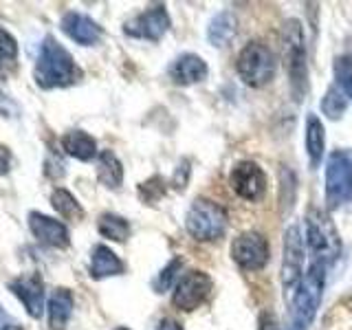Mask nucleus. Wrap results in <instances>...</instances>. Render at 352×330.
<instances>
[{"instance_id": "1", "label": "nucleus", "mask_w": 352, "mask_h": 330, "mask_svg": "<svg viewBox=\"0 0 352 330\" xmlns=\"http://www.w3.org/2000/svg\"><path fill=\"white\" fill-rule=\"evenodd\" d=\"M33 77H36L38 86L44 88V91L73 84L77 77V66H75L73 55L55 38H51V36L44 38L40 53H38Z\"/></svg>"}, {"instance_id": "2", "label": "nucleus", "mask_w": 352, "mask_h": 330, "mask_svg": "<svg viewBox=\"0 0 352 330\" xmlns=\"http://www.w3.org/2000/svg\"><path fill=\"white\" fill-rule=\"evenodd\" d=\"M326 271H328V262L317 258L311 267H308V271L302 275L300 284H297L295 300H293V315H295L297 326L306 328L315 319L317 308L322 304V295H324Z\"/></svg>"}, {"instance_id": "3", "label": "nucleus", "mask_w": 352, "mask_h": 330, "mask_svg": "<svg viewBox=\"0 0 352 330\" xmlns=\"http://www.w3.org/2000/svg\"><path fill=\"white\" fill-rule=\"evenodd\" d=\"M227 212L209 198H196L185 216V229L198 242L223 238L227 231Z\"/></svg>"}, {"instance_id": "4", "label": "nucleus", "mask_w": 352, "mask_h": 330, "mask_svg": "<svg viewBox=\"0 0 352 330\" xmlns=\"http://www.w3.org/2000/svg\"><path fill=\"white\" fill-rule=\"evenodd\" d=\"M284 58H286V71H289L293 97L302 99L306 93L308 66H306V42H304V31L300 20H289L284 27Z\"/></svg>"}, {"instance_id": "5", "label": "nucleus", "mask_w": 352, "mask_h": 330, "mask_svg": "<svg viewBox=\"0 0 352 330\" xmlns=\"http://www.w3.org/2000/svg\"><path fill=\"white\" fill-rule=\"evenodd\" d=\"M275 66H278V62H275L273 51L264 47L262 42H249L236 60V71L240 80L253 88L269 84L275 75Z\"/></svg>"}, {"instance_id": "6", "label": "nucleus", "mask_w": 352, "mask_h": 330, "mask_svg": "<svg viewBox=\"0 0 352 330\" xmlns=\"http://www.w3.org/2000/svg\"><path fill=\"white\" fill-rule=\"evenodd\" d=\"M352 198V150H335L326 163V207L337 209Z\"/></svg>"}, {"instance_id": "7", "label": "nucleus", "mask_w": 352, "mask_h": 330, "mask_svg": "<svg viewBox=\"0 0 352 330\" xmlns=\"http://www.w3.org/2000/svg\"><path fill=\"white\" fill-rule=\"evenodd\" d=\"M306 242L319 260L333 262L341 251V240L333 220L322 209H311L306 218Z\"/></svg>"}, {"instance_id": "8", "label": "nucleus", "mask_w": 352, "mask_h": 330, "mask_svg": "<svg viewBox=\"0 0 352 330\" xmlns=\"http://www.w3.org/2000/svg\"><path fill=\"white\" fill-rule=\"evenodd\" d=\"M212 286L214 282L205 271H187L183 278L176 280L172 304L185 313L196 311L198 306L205 304L209 293H212Z\"/></svg>"}, {"instance_id": "9", "label": "nucleus", "mask_w": 352, "mask_h": 330, "mask_svg": "<svg viewBox=\"0 0 352 330\" xmlns=\"http://www.w3.org/2000/svg\"><path fill=\"white\" fill-rule=\"evenodd\" d=\"M231 258L245 271H260L269 262V242L258 231L240 234L231 245Z\"/></svg>"}, {"instance_id": "10", "label": "nucleus", "mask_w": 352, "mask_h": 330, "mask_svg": "<svg viewBox=\"0 0 352 330\" xmlns=\"http://www.w3.org/2000/svg\"><path fill=\"white\" fill-rule=\"evenodd\" d=\"M304 271V240L300 227L291 225L284 234V258H282V286L293 291L302 280Z\"/></svg>"}, {"instance_id": "11", "label": "nucleus", "mask_w": 352, "mask_h": 330, "mask_svg": "<svg viewBox=\"0 0 352 330\" xmlns=\"http://www.w3.org/2000/svg\"><path fill=\"white\" fill-rule=\"evenodd\" d=\"M168 29H170V16L163 5L150 7L148 11H143V14L135 16L124 25L126 36L139 38V40H150V42L161 40L165 33H168Z\"/></svg>"}, {"instance_id": "12", "label": "nucleus", "mask_w": 352, "mask_h": 330, "mask_svg": "<svg viewBox=\"0 0 352 330\" xmlns=\"http://www.w3.org/2000/svg\"><path fill=\"white\" fill-rule=\"evenodd\" d=\"M229 185L245 201H258L267 192V176L253 161H240L229 174Z\"/></svg>"}, {"instance_id": "13", "label": "nucleus", "mask_w": 352, "mask_h": 330, "mask_svg": "<svg viewBox=\"0 0 352 330\" xmlns=\"http://www.w3.org/2000/svg\"><path fill=\"white\" fill-rule=\"evenodd\" d=\"M29 229H31V234L36 236V240L42 242L44 247L66 249L71 245V236H69L66 225L60 223V220L47 216V214L31 212L29 214Z\"/></svg>"}, {"instance_id": "14", "label": "nucleus", "mask_w": 352, "mask_h": 330, "mask_svg": "<svg viewBox=\"0 0 352 330\" xmlns=\"http://www.w3.org/2000/svg\"><path fill=\"white\" fill-rule=\"evenodd\" d=\"M9 291L14 293L18 300L25 304L29 317L40 319L44 313V282L38 273L25 275L9 284Z\"/></svg>"}, {"instance_id": "15", "label": "nucleus", "mask_w": 352, "mask_h": 330, "mask_svg": "<svg viewBox=\"0 0 352 330\" xmlns=\"http://www.w3.org/2000/svg\"><path fill=\"white\" fill-rule=\"evenodd\" d=\"M60 27L66 36H69L73 42L82 44V47H93V44H97L99 38H102V27H99L93 18L77 14V11L64 14Z\"/></svg>"}, {"instance_id": "16", "label": "nucleus", "mask_w": 352, "mask_h": 330, "mask_svg": "<svg viewBox=\"0 0 352 330\" xmlns=\"http://www.w3.org/2000/svg\"><path fill=\"white\" fill-rule=\"evenodd\" d=\"M170 77L174 80V84H181V86L203 82L207 77V62L196 53H183L172 62Z\"/></svg>"}, {"instance_id": "17", "label": "nucleus", "mask_w": 352, "mask_h": 330, "mask_svg": "<svg viewBox=\"0 0 352 330\" xmlns=\"http://www.w3.org/2000/svg\"><path fill=\"white\" fill-rule=\"evenodd\" d=\"M126 271V264L119 260L117 253L106 247V245H97L91 253V275L95 280H104V278H113V275H121Z\"/></svg>"}, {"instance_id": "18", "label": "nucleus", "mask_w": 352, "mask_h": 330, "mask_svg": "<svg viewBox=\"0 0 352 330\" xmlns=\"http://www.w3.org/2000/svg\"><path fill=\"white\" fill-rule=\"evenodd\" d=\"M62 150L77 161H93L97 157V141L84 130H71L62 137Z\"/></svg>"}, {"instance_id": "19", "label": "nucleus", "mask_w": 352, "mask_h": 330, "mask_svg": "<svg viewBox=\"0 0 352 330\" xmlns=\"http://www.w3.org/2000/svg\"><path fill=\"white\" fill-rule=\"evenodd\" d=\"M51 330H64L73 313V293L69 289H55L47 304Z\"/></svg>"}, {"instance_id": "20", "label": "nucleus", "mask_w": 352, "mask_h": 330, "mask_svg": "<svg viewBox=\"0 0 352 330\" xmlns=\"http://www.w3.org/2000/svg\"><path fill=\"white\" fill-rule=\"evenodd\" d=\"M236 16L231 14V11H220L212 18L207 27V40L209 44H214V47H227L231 42V38L236 36Z\"/></svg>"}, {"instance_id": "21", "label": "nucleus", "mask_w": 352, "mask_h": 330, "mask_svg": "<svg viewBox=\"0 0 352 330\" xmlns=\"http://www.w3.org/2000/svg\"><path fill=\"white\" fill-rule=\"evenodd\" d=\"M97 179L102 185L117 190L124 181V165L117 159V154L113 150H104L97 159Z\"/></svg>"}, {"instance_id": "22", "label": "nucleus", "mask_w": 352, "mask_h": 330, "mask_svg": "<svg viewBox=\"0 0 352 330\" xmlns=\"http://www.w3.org/2000/svg\"><path fill=\"white\" fill-rule=\"evenodd\" d=\"M326 148V135H324V124L315 115H308L306 119V152L313 165H317L324 157Z\"/></svg>"}, {"instance_id": "23", "label": "nucleus", "mask_w": 352, "mask_h": 330, "mask_svg": "<svg viewBox=\"0 0 352 330\" xmlns=\"http://www.w3.org/2000/svg\"><path fill=\"white\" fill-rule=\"evenodd\" d=\"M97 229L104 238L115 240V242H124L130 236V223L124 216H117V214H102L99 216Z\"/></svg>"}, {"instance_id": "24", "label": "nucleus", "mask_w": 352, "mask_h": 330, "mask_svg": "<svg viewBox=\"0 0 352 330\" xmlns=\"http://www.w3.org/2000/svg\"><path fill=\"white\" fill-rule=\"evenodd\" d=\"M51 205L60 216L69 220H80L84 216L82 205L77 203V198L69 190H64V187H58V190L51 194Z\"/></svg>"}, {"instance_id": "25", "label": "nucleus", "mask_w": 352, "mask_h": 330, "mask_svg": "<svg viewBox=\"0 0 352 330\" xmlns=\"http://www.w3.org/2000/svg\"><path fill=\"white\" fill-rule=\"evenodd\" d=\"M346 108H348V97L344 95V91H341L337 84L330 86L322 99V113L328 119H339L346 113Z\"/></svg>"}, {"instance_id": "26", "label": "nucleus", "mask_w": 352, "mask_h": 330, "mask_svg": "<svg viewBox=\"0 0 352 330\" xmlns=\"http://www.w3.org/2000/svg\"><path fill=\"white\" fill-rule=\"evenodd\" d=\"M18 62V42L7 29L0 27V73L14 69Z\"/></svg>"}, {"instance_id": "27", "label": "nucleus", "mask_w": 352, "mask_h": 330, "mask_svg": "<svg viewBox=\"0 0 352 330\" xmlns=\"http://www.w3.org/2000/svg\"><path fill=\"white\" fill-rule=\"evenodd\" d=\"M335 80L337 86L344 91L348 99H352V58L350 55H341L335 62Z\"/></svg>"}, {"instance_id": "28", "label": "nucleus", "mask_w": 352, "mask_h": 330, "mask_svg": "<svg viewBox=\"0 0 352 330\" xmlns=\"http://www.w3.org/2000/svg\"><path fill=\"white\" fill-rule=\"evenodd\" d=\"M183 269V260L181 258H174L168 267H165L161 273H159V278L154 280V291L157 293H165L170 289V286L174 284V280H176V273H179Z\"/></svg>"}, {"instance_id": "29", "label": "nucleus", "mask_w": 352, "mask_h": 330, "mask_svg": "<svg viewBox=\"0 0 352 330\" xmlns=\"http://www.w3.org/2000/svg\"><path fill=\"white\" fill-rule=\"evenodd\" d=\"M165 183L159 179V176H154V179H150V181H146L141 187H139V194L146 198L148 203H154L157 198H161L163 194H165V187H163Z\"/></svg>"}, {"instance_id": "30", "label": "nucleus", "mask_w": 352, "mask_h": 330, "mask_svg": "<svg viewBox=\"0 0 352 330\" xmlns=\"http://www.w3.org/2000/svg\"><path fill=\"white\" fill-rule=\"evenodd\" d=\"M0 330H25L18 319L11 317L3 306H0Z\"/></svg>"}, {"instance_id": "31", "label": "nucleus", "mask_w": 352, "mask_h": 330, "mask_svg": "<svg viewBox=\"0 0 352 330\" xmlns=\"http://www.w3.org/2000/svg\"><path fill=\"white\" fill-rule=\"evenodd\" d=\"M260 330H280V324H278V317L273 313H262L260 317Z\"/></svg>"}, {"instance_id": "32", "label": "nucleus", "mask_w": 352, "mask_h": 330, "mask_svg": "<svg viewBox=\"0 0 352 330\" xmlns=\"http://www.w3.org/2000/svg\"><path fill=\"white\" fill-rule=\"evenodd\" d=\"M9 168H11V152L5 146H0V176H5Z\"/></svg>"}, {"instance_id": "33", "label": "nucleus", "mask_w": 352, "mask_h": 330, "mask_svg": "<svg viewBox=\"0 0 352 330\" xmlns=\"http://www.w3.org/2000/svg\"><path fill=\"white\" fill-rule=\"evenodd\" d=\"M157 330H183V326L179 322H174V319H163Z\"/></svg>"}, {"instance_id": "34", "label": "nucleus", "mask_w": 352, "mask_h": 330, "mask_svg": "<svg viewBox=\"0 0 352 330\" xmlns=\"http://www.w3.org/2000/svg\"><path fill=\"white\" fill-rule=\"evenodd\" d=\"M289 330H306V328H302V326H297V324H293V326H291Z\"/></svg>"}, {"instance_id": "35", "label": "nucleus", "mask_w": 352, "mask_h": 330, "mask_svg": "<svg viewBox=\"0 0 352 330\" xmlns=\"http://www.w3.org/2000/svg\"><path fill=\"white\" fill-rule=\"evenodd\" d=\"M117 330H130V328H117Z\"/></svg>"}]
</instances>
